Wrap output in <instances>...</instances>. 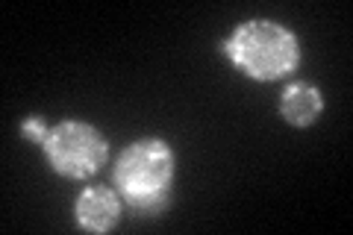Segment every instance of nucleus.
<instances>
[{
  "mask_svg": "<svg viewBox=\"0 0 353 235\" xmlns=\"http://www.w3.org/2000/svg\"><path fill=\"white\" fill-rule=\"evenodd\" d=\"M115 188L136 215H157L165 209L174 180V153L159 139H141L118 156Z\"/></svg>",
  "mask_w": 353,
  "mask_h": 235,
  "instance_id": "1",
  "label": "nucleus"
},
{
  "mask_svg": "<svg viewBox=\"0 0 353 235\" xmlns=\"http://www.w3.org/2000/svg\"><path fill=\"white\" fill-rule=\"evenodd\" d=\"M224 53L253 80H277L297 68L301 44L283 24L248 21L227 39Z\"/></svg>",
  "mask_w": 353,
  "mask_h": 235,
  "instance_id": "2",
  "label": "nucleus"
},
{
  "mask_svg": "<svg viewBox=\"0 0 353 235\" xmlns=\"http://www.w3.org/2000/svg\"><path fill=\"white\" fill-rule=\"evenodd\" d=\"M41 147L48 153L53 171L68 176V180H83V176L94 174L106 159L103 136L80 121H62L59 127L48 130Z\"/></svg>",
  "mask_w": 353,
  "mask_h": 235,
  "instance_id": "3",
  "label": "nucleus"
},
{
  "mask_svg": "<svg viewBox=\"0 0 353 235\" xmlns=\"http://www.w3.org/2000/svg\"><path fill=\"white\" fill-rule=\"evenodd\" d=\"M121 200L106 185H92L77 197V223L92 232H106L118 223Z\"/></svg>",
  "mask_w": 353,
  "mask_h": 235,
  "instance_id": "4",
  "label": "nucleus"
},
{
  "mask_svg": "<svg viewBox=\"0 0 353 235\" xmlns=\"http://www.w3.org/2000/svg\"><path fill=\"white\" fill-rule=\"evenodd\" d=\"M324 112V97L315 85L306 83H294L283 92L280 97V115L294 127H309L321 118Z\"/></svg>",
  "mask_w": 353,
  "mask_h": 235,
  "instance_id": "5",
  "label": "nucleus"
},
{
  "mask_svg": "<svg viewBox=\"0 0 353 235\" xmlns=\"http://www.w3.org/2000/svg\"><path fill=\"white\" fill-rule=\"evenodd\" d=\"M21 130H24V136H27V139H32L36 144H41V141H44V136H48V130H44V124H41L39 118H27L24 124H21Z\"/></svg>",
  "mask_w": 353,
  "mask_h": 235,
  "instance_id": "6",
  "label": "nucleus"
}]
</instances>
